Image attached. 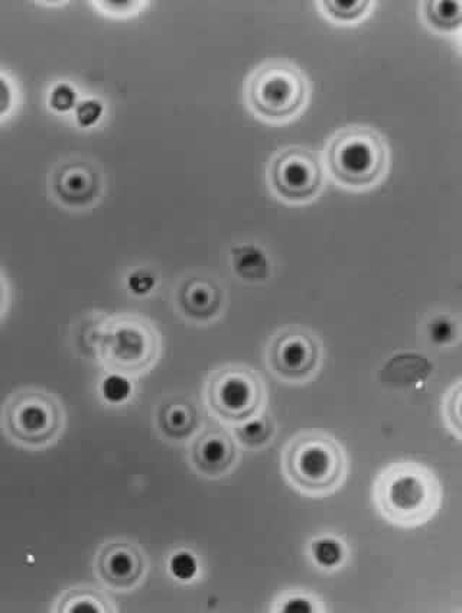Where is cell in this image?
I'll return each instance as SVG.
<instances>
[{"mask_svg":"<svg viewBox=\"0 0 462 613\" xmlns=\"http://www.w3.org/2000/svg\"><path fill=\"white\" fill-rule=\"evenodd\" d=\"M74 120L81 129H91L99 125L106 115V106L97 97L80 100L73 112Z\"/></svg>","mask_w":462,"mask_h":613,"instance_id":"21","label":"cell"},{"mask_svg":"<svg viewBox=\"0 0 462 613\" xmlns=\"http://www.w3.org/2000/svg\"><path fill=\"white\" fill-rule=\"evenodd\" d=\"M457 334V324L448 317H437L429 323V337L435 345H451L457 339Z\"/></svg>","mask_w":462,"mask_h":613,"instance_id":"24","label":"cell"},{"mask_svg":"<svg viewBox=\"0 0 462 613\" xmlns=\"http://www.w3.org/2000/svg\"><path fill=\"white\" fill-rule=\"evenodd\" d=\"M321 346L314 334L298 327L282 330L270 340L268 363L273 374L291 382L311 379L320 368Z\"/></svg>","mask_w":462,"mask_h":613,"instance_id":"9","label":"cell"},{"mask_svg":"<svg viewBox=\"0 0 462 613\" xmlns=\"http://www.w3.org/2000/svg\"><path fill=\"white\" fill-rule=\"evenodd\" d=\"M268 183L272 193L286 203H309L324 190V162L309 149H283L269 162Z\"/></svg>","mask_w":462,"mask_h":613,"instance_id":"8","label":"cell"},{"mask_svg":"<svg viewBox=\"0 0 462 613\" xmlns=\"http://www.w3.org/2000/svg\"><path fill=\"white\" fill-rule=\"evenodd\" d=\"M376 502L390 521L421 524L441 505V486L431 470L416 463H395L380 473Z\"/></svg>","mask_w":462,"mask_h":613,"instance_id":"3","label":"cell"},{"mask_svg":"<svg viewBox=\"0 0 462 613\" xmlns=\"http://www.w3.org/2000/svg\"><path fill=\"white\" fill-rule=\"evenodd\" d=\"M266 395L262 376L244 366L220 369L207 382L206 398L211 413L236 426L260 414Z\"/></svg>","mask_w":462,"mask_h":613,"instance_id":"7","label":"cell"},{"mask_svg":"<svg viewBox=\"0 0 462 613\" xmlns=\"http://www.w3.org/2000/svg\"><path fill=\"white\" fill-rule=\"evenodd\" d=\"M177 304L187 319L207 323L219 316L224 304V291L211 278L190 277L178 287Z\"/></svg>","mask_w":462,"mask_h":613,"instance_id":"13","label":"cell"},{"mask_svg":"<svg viewBox=\"0 0 462 613\" xmlns=\"http://www.w3.org/2000/svg\"><path fill=\"white\" fill-rule=\"evenodd\" d=\"M99 8L104 9V11L109 12V14L115 15L116 11H122V15L132 14L133 11H138L141 9L142 2H126V3H115V2H97Z\"/></svg>","mask_w":462,"mask_h":613,"instance_id":"29","label":"cell"},{"mask_svg":"<svg viewBox=\"0 0 462 613\" xmlns=\"http://www.w3.org/2000/svg\"><path fill=\"white\" fill-rule=\"evenodd\" d=\"M286 475L302 491L328 492L346 475L347 457L338 441L321 431L299 434L283 457Z\"/></svg>","mask_w":462,"mask_h":613,"instance_id":"5","label":"cell"},{"mask_svg":"<svg viewBox=\"0 0 462 613\" xmlns=\"http://www.w3.org/2000/svg\"><path fill=\"white\" fill-rule=\"evenodd\" d=\"M155 277L146 269H136L128 277V288L130 293L136 297H146L155 288Z\"/></svg>","mask_w":462,"mask_h":613,"instance_id":"26","label":"cell"},{"mask_svg":"<svg viewBox=\"0 0 462 613\" xmlns=\"http://www.w3.org/2000/svg\"><path fill=\"white\" fill-rule=\"evenodd\" d=\"M198 423L200 417L191 402L172 400L159 407L158 427L168 439H188L197 430Z\"/></svg>","mask_w":462,"mask_h":613,"instance_id":"14","label":"cell"},{"mask_svg":"<svg viewBox=\"0 0 462 613\" xmlns=\"http://www.w3.org/2000/svg\"><path fill=\"white\" fill-rule=\"evenodd\" d=\"M282 611L286 613H309L314 612V605L307 598L295 596V598H289L283 603Z\"/></svg>","mask_w":462,"mask_h":613,"instance_id":"28","label":"cell"},{"mask_svg":"<svg viewBox=\"0 0 462 613\" xmlns=\"http://www.w3.org/2000/svg\"><path fill=\"white\" fill-rule=\"evenodd\" d=\"M275 434V424L266 415L252 418L246 423L237 424L234 428V437L246 449H262L272 440Z\"/></svg>","mask_w":462,"mask_h":613,"instance_id":"18","label":"cell"},{"mask_svg":"<svg viewBox=\"0 0 462 613\" xmlns=\"http://www.w3.org/2000/svg\"><path fill=\"white\" fill-rule=\"evenodd\" d=\"M96 570L100 579L113 589H132L145 573V559L132 544H107L97 556Z\"/></svg>","mask_w":462,"mask_h":613,"instance_id":"11","label":"cell"},{"mask_svg":"<svg viewBox=\"0 0 462 613\" xmlns=\"http://www.w3.org/2000/svg\"><path fill=\"white\" fill-rule=\"evenodd\" d=\"M237 460L236 441L226 430L206 428L191 446V462L198 472L207 476H221L229 472Z\"/></svg>","mask_w":462,"mask_h":613,"instance_id":"12","label":"cell"},{"mask_svg":"<svg viewBox=\"0 0 462 613\" xmlns=\"http://www.w3.org/2000/svg\"><path fill=\"white\" fill-rule=\"evenodd\" d=\"M78 102L80 99H78L76 87L67 81L55 84L48 94V106L52 112L60 113V115L74 112Z\"/></svg>","mask_w":462,"mask_h":613,"instance_id":"20","label":"cell"},{"mask_svg":"<svg viewBox=\"0 0 462 613\" xmlns=\"http://www.w3.org/2000/svg\"><path fill=\"white\" fill-rule=\"evenodd\" d=\"M247 106L270 123L294 119L307 106L309 81L304 71L289 61L273 60L253 71L246 83Z\"/></svg>","mask_w":462,"mask_h":613,"instance_id":"4","label":"cell"},{"mask_svg":"<svg viewBox=\"0 0 462 613\" xmlns=\"http://www.w3.org/2000/svg\"><path fill=\"white\" fill-rule=\"evenodd\" d=\"M169 570H171L172 576L177 577L178 580L188 582V580L197 576V559L188 551H180V553L174 554L169 561Z\"/></svg>","mask_w":462,"mask_h":613,"instance_id":"25","label":"cell"},{"mask_svg":"<svg viewBox=\"0 0 462 613\" xmlns=\"http://www.w3.org/2000/svg\"><path fill=\"white\" fill-rule=\"evenodd\" d=\"M113 606L97 590L76 589L65 593L58 603V612L77 613H107L113 612Z\"/></svg>","mask_w":462,"mask_h":613,"instance_id":"16","label":"cell"},{"mask_svg":"<svg viewBox=\"0 0 462 613\" xmlns=\"http://www.w3.org/2000/svg\"><path fill=\"white\" fill-rule=\"evenodd\" d=\"M322 12L331 21L341 22V24H351L360 21L369 14L372 9V2H320Z\"/></svg>","mask_w":462,"mask_h":613,"instance_id":"19","label":"cell"},{"mask_svg":"<svg viewBox=\"0 0 462 613\" xmlns=\"http://www.w3.org/2000/svg\"><path fill=\"white\" fill-rule=\"evenodd\" d=\"M15 106V89L8 77L0 74V119L6 118Z\"/></svg>","mask_w":462,"mask_h":613,"instance_id":"27","label":"cell"},{"mask_svg":"<svg viewBox=\"0 0 462 613\" xmlns=\"http://www.w3.org/2000/svg\"><path fill=\"white\" fill-rule=\"evenodd\" d=\"M65 426L63 405L57 397L38 389L16 392L2 413L6 436L26 449H44L60 439Z\"/></svg>","mask_w":462,"mask_h":613,"instance_id":"6","label":"cell"},{"mask_svg":"<svg viewBox=\"0 0 462 613\" xmlns=\"http://www.w3.org/2000/svg\"><path fill=\"white\" fill-rule=\"evenodd\" d=\"M102 394L104 400L110 404H123L132 395V384L128 376L110 374L103 381Z\"/></svg>","mask_w":462,"mask_h":613,"instance_id":"22","label":"cell"},{"mask_svg":"<svg viewBox=\"0 0 462 613\" xmlns=\"http://www.w3.org/2000/svg\"><path fill=\"white\" fill-rule=\"evenodd\" d=\"M312 556L322 567L338 566L343 560L344 551L337 540L321 538L312 546Z\"/></svg>","mask_w":462,"mask_h":613,"instance_id":"23","label":"cell"},{"mask_svg":"<svg viewBox=\"0 0 462 613\" xmlns=\"http://www.w3.org/2000/svg\"><path fill=\"white\" fill-rule=\"evenodd\" d=\"M94 350L110 374L141 376L154 368L161 356V336L151 321L120 314L97 327Z\"/></svg>","mask_w":462,"mask_h":613,"instance_id":"1","label":"cell"},{"mask_svg":"<svg viewBox=\"0 0 462 613\" xmlns=\"http://www.w3.org/2000/svg\"><path fill=\"white\" fill-rule=\"evenodd\" d=\"M9 304V287L8 282H6L5 277L0 274V319H2L3 314L8 310Z\"/></svg>","mask_w":462,"mask_h":613,"instance_id":"30","label":"cell"},{"mask_svg":"<svg viewBox=\"0 0 462 613\" xmlns=\"http://www.w3.org/2000/svg\"><path fill=\"white\" fill-rule=\"evenodd\" d=\"M389 160V147L379 132L351 126L338 131L328 142L324 167L340 186L364 190L385 178Z\"/></svg>","mask_w":462,"mask_h":613,"instance_id":"2","label":"cell"},{"mask_svg":"<svg viewBox=\"0 0 462 613\" xmlns=\"http://www.w3.org/2000/svg\"><path fill=\"white\" fill-rule=\"evenodd\" d=\"M50 190L54 200L65 209L89 210L103 197L104 177L99 167L76 158L52 171Z\"/></svg>","mask_w":462,"mask_h":613,"instance_id":"10","label":"cell"},{"mask_svg":"<svg viewBox=\"0 0 462 613\" xmlns=\"http://www.w3.org/2000/svg\"><path fill=\"white\" fill-rule=\"evenodd\" d=\"M422 15L435 31L450 34L461 28V2H425Z\"/></svg>","mask_w":462,"mask_h":613,"instance_id":"17","label":"cell"},{"mask_svg":"<svg viewBox=\"0 0 462 613\" xmlns=\"http://www.w3.org/2000/svg\"><path fill=\"white\" fill-rule=\"evenodd\" d=\"M234 274L244 281H259L269 275V259L262 249L253 245L237 246L231 251Z\"/></svg>","mask_w":462,"mask_h":613,"instance_id":"15","label":"cell"}]
</instances>
